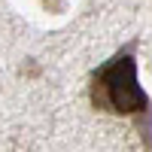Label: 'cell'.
<instances>
[{"label": "cell", "mask_w": 152, "mask_h": 152, "mask_svg": "<svg viewBox=\"0 0 152 152\" xmlns=\"http://www.w3.org/2000/svg\"><path fill=\"white\" fill-rule=\"evenodd\" d=\"M88 97L94 110L113 116H143L149 110V94L137 82V61L131 58V52L113 55L94 70Z\"/></svg>", "instance_id": "6da1fadb"}]
</instances>
